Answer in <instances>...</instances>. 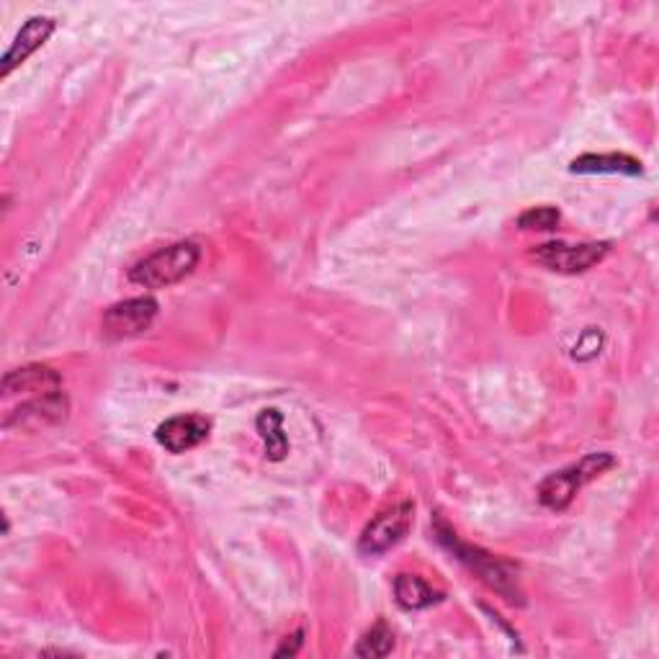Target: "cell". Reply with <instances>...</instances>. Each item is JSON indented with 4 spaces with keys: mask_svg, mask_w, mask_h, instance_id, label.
Here are the masks:
<instances>
[{
    "mask_svg": "<svg viewBox=\"0 0 659 659\" xmlns=\"http://www.w3.org/2000/svg\"><path fill=\"white\" fill-rule=\"evenodd\" d=\"M436 539L456 556V560L467 564V567L475 572L487 587H492L495 593L502 595V598L510 603H523V593H521V585H518L515 572L510 570L506 562H500L498 556L485 552V549L464 544V541H459V536H456L444 521H436Z\"/></svg>",
    "mask_w": 659,
    "mask_h": 659,
    "instance_id": "6da1fadb",
    "label": "cell"
},
{
    "mask_svg": "<svg viewBox=\"0 0 659 659\" xmlns=\"http://www.w3.org/2000/svg\"><path fill=\"white\" fill-rule=\"evenodd\" d=\"M201 251L196 243H173L162 251L147 255L129 270V281L145 289H168V286L181 284L185 276L193 274L199 266Z\"/></svg>",
    "mask_w": 659,
    "mask_h": 659,
    "instance_id": "7a4b0ae2",
    "label": "cell"
},
{
    "mask_svg": "<svg viewBox=\"0 0 659 659\" xmlns=\"http://www.w3.org/2000/svg\"><path fill=\"white\" fill-rule=\"evenodd\" d=\"M614 467H616V459L610 454H591L580 464H572L567 469L554 471V475H549L544 482L539 485L541 506H546L549 510L570 508V502L575 500L580 487L593 482L595 477H600L603 471Z\"/></svg>",
    "mask_w": 659,
    "mask_h": 659,
    "instance_id": "3957f363",
    "label": "cell"
},
{
    "mask_svg": "<svg viewBox=\"0 0 659 659\" xmlns=\"http://www.w3.org/2000/svg\"><path fill=\"white\" fill-rule=\"evenodd\" d=\"M413 502H400V506L379 513L374 521L363 529L359 539V552L363 556H379L390 552V549L397 546L400 541L407 536L410 529H413Z\"/></svg>",
    "mask_w": 659,
    "mask_h": 659,
    "instance_id": "277c9868",
    "label": "cell"
},
{
    "mask_svg": "<svg viewBox=\"0 0 659 659\" xmlns=\"http://www.w3.org/2000/svg\"><path fill=\"white\" fill-rule=\"evenodd\" d=\"M610 251L608 243H549L539 245L533 251V258H536L541 266L549 270H556V274H585L587 268L598 266V263L606 258Z\"/></svg>",
    "mask_w": 659,
    "mask_h": 659,
    "instance_id": "5b68a950",
    "label": "cell"
},
{
    "mask_svg": "<svg viewBox=\"0 0 659 659\" xmlns=\"http://www.w3.org/2000/svg\"><path fill=\"white\" fill-rule=\"evenodd\" d=\"M155 317H158V301L152 297L127 299L106 309L104 320H100V330H104L108 340H129L150 330Z\"/></svg>",
    "mask_w": 659,
    "mask_h": 659,
    "instance_id": "8992f818",
    "label": "cell"
},
{
    "mask_svg": "<svg viewBox=\"0 0 659 659\" xmlns=\"http://www.w3.org/2000/svg\"><path fill=\"white\" fill-rule=\"evenodd\" d=\"M212 431V423L201 415H178L170 417L158 428V444L170 454H185L199 444H204Z\"/></svg>",
    "mask_w": 659,
    "mask_h": 659,
    "instance_id": "52a82bcc",
    "label": "cell"
},
{
    "mask_svg": "<svg viewBox=\"0 0 659 659\" xmlns=\"http://www.w3.org/2000/svg\"><path fill=\"white\" fill-rule=\"evenodd\" d=\"M54 26H57V21L50 19V15H34V19H29L26 23H23L19 34H15L11 50L6 52L3 57V70L0 73L11 75L13 67H19L21 62H26L31 54H34L39 46H42L46 39L52 36Z\"/></svg>",
    "mask_w": 659,
    "mask_h": 659,
    "instance_id": "ba28073f",
    "label": "cell"
},
{
    "mask_svg": "<svg viewBox=\"0 0 659 659\" xmlns=\"http://www.w3.org/2000/svg\"><path fill=\"white\" fill-rule=\"evenodd\" d=\"M67 397L62 392L54 394H42V397H31L21 402L19 410H13L11 415L6 417V428L11 425H57L67 417Z\"/></svg>",
    "mask_w": 659,
    "mask_h": 659,
    "instance_id": "9c48e42d",
    "label": "cell"
},
{
    "mask_svg": "<svg viewBox=\"0 0 659 659\" xmlns=\"http://www.w3.org/2000/svg\"><path fill=\"white\" fill-rule=\"evenodd\" d=\"M3 392L6 397L11 394H34V397H42V394H54L62 392V379L57 371L50 366H23L15 371H8L3 379Z\"/></svg>",
    "mask_w": 659,
    "mask_h": 659,
    "instance_id": "30bf717a",
    "label": "cell"
},
{
    "mask_svg": "<svg viewBox=\"0 0 659 659\" xmlns=\"http://www.w3.org/2000/svg\"><path fill=\"white\" fill-rule=\"evenodd\" d=\"M394 598L405 610H425L444 600V593L417 575H400L394 580Z\"/></svg>",
    "mask_w": 659,
    "mask_h": 659,
    "instance_id": "8fae6325",
    "label": "cell"
},
{
    "mask_svg": "<svg viewBox=\"0 0 659 659\" xmlns=\"http://www.w3.org/2000/svg\"><path fill=\"white\" fill-rule=\"evenodd\" d=\"M572 173H621L641 176V162L629 155H583L572 162Z\"/></svg>",
    "mask_w": 659,
    "mask_h": 659,
    "instance_id": "7c38bea8",
    "label": "cell"
},
{
    "mask_svg": "<svg viewBox=\"0 0 659 659\" xmlns=\"http://www.w3.org/2000/svg\"><path fill=\"white\" fill-rule=\"evenodd\" d=\"M281 423L284 417L278 410H263L258 417V431H261V438L266 440V451H268L266 456L270 461H281L286 451H289V440L284 436Z\"/></svg>",
    "mask_w": 659,
    "mask_h": 659,
    "instance_id": "4fadbf2b",
    "label": "cell"
},
{
    "mask_svg": "<svg viewBox=\"0 0 659 659\" xmlns=\"http://www.w3.org/2000/svg\"><path fill=\"white\" fill-rule=\"evenodd\" d=\"M394 649V634L384 621L371 626V631L363 634V639L355 647L359 657H386Z\"/></svg>",
    "mask_w": 659,
    "mask_h": 659,
    "instance_id": "5bb4252c",
    "label": "cell"
},
{
    "mask_svg": "<svg viewBox=\"0 0 659 659\" xmlns=\"http://www.w3.org/2000/svg\"><path fill=\"white\" fill-rule=\"evenodd\" d=\"M521 230H539V232H549L560 224V212L554 206H536L529 209V212L521 214Z\"/></svg>",
    "mask_w": 659,
    "mask_h": 659,
    "instance_id": "9a60e30c",
    "label": "cell"
},
{
    "mask_svg": "<svg viewBox=\"0 0 659 659\" xmlns=\"http://www.w3.org/2000/svg\"><path fill=\"white\" fill-rule=\"evenodd\" d=\"M301 637H305V634H297V637H294V641L289 645V641H286V645L281 647V649H276V657H284V655H297L299 652V647H301Z\"/></svg>",
    "mask_w": 659,
    "mask_h": 659,
    "instance_id": "2e32d148",
    "label": "cell"
}]
</instances>
